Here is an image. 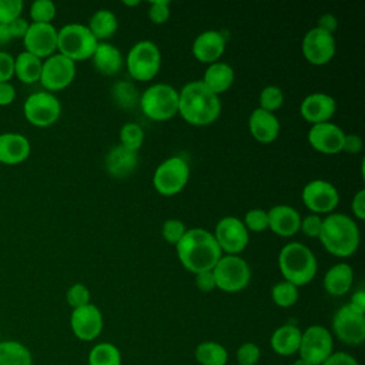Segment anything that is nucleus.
<instances>
[{"instance_id":"f257e3e1","label":"nucleus","mask_w":365,"mask_h":365,"mask_svg":"<svg viewBox=\"0 0 365 365\" xmlns=\"http://www.w3.org/2000/svg\"><path fill=\"white\" fill-rule=\"evenodd\" d=\"M175 251L181 265L192 274L211 271L222 255L212 232L200 227L187 230Z\"/></svg>"},{"instance_id":"f03ea898","label":"nucleus","mask_w":365,"mask_h":365,"mask_svg":"<svg viewBox=\"0 0 365 365\" xmlns=\"http://www.w3.org/2000/svg\"><path fill=\"white\" fill-rule=\"evenodd\" d=\"M221 113L220 96L210 91L201 80H194L178 90V114L191 125H208Z\"/></svg>"},{"instance_id":"7ed1b4c3","label":"nucleus","mask_w":365,"mask_h":365,"mask_svg":"<svg viewBox=\"0 0 365 365\" xmlns=\"http://www.w3.org/2000/svg\"><path fill=\"white\" fill-rule=\"evenodd\" d=\"M318 238L331 255L348 258L356 252L361 241V232L352 217L341 212H331L322 218V227Z\"/></svg>"},{"instance_id":"20e7f679","label":"nucleus","mask_w":365,"mask_h":365,"mask_svg":"<svg viewBox=\"0 0 365 365\" xmlns=\"http://www.w3.org/2000/svg\"><path fill=\"white\" fill-rule=\"evenodd\" d=\"M278 268L285 281L302 287L315 278L318 262L311 248L302 242L291 241L278 254Z\"/></svg>"},{"instance_id":"39448f33","label":"nucleus","mask_w":365,"mask_h":365,"mask_svg":"<svg viewBox=\"0 0 365 365\" xmlns=\"http://www.w3.org/2000/svg\"><path fill=\"white\" fill-rule=\"evenodd\" d=\"M143 114L153 121H167L178 114V90L167 83L148 86L138 100Z\"/></svg>"},{"instance_id":"423d86ee","label":"nucleus","mask_w":365,"mask_h":365,"mask_svg":"<svg viewBox=\"0 0 365 365\" xmlns=\"http://www.w3.org/2000/svg\"><path fill=\"white\" fill-rule=\"evenodd\" d=\"M98 41L86 24L68 23L57 30V53L76 61L91 58Z\"/></svg>"},{"instance_id":"0eeeda50","label":"nucleus","mask_w":365,"mask_h":365,"mask_svg":"<svg viewBox=\"0 0 365 365\" xmlns=\"http://www.w3.org/2000/svg\"><path fill=\"white\" fill-rule=\"evenodd\" d=\"M125 67L133 80L150 81L161 68V51L151 40H140L128 50Z\"/></svg>"},{"instance_id":"6e6552de","label":"nucleus","mask_w":365,"mask_h":365,"mask_svg":"<svg viewBox=\"0 0 365 365\" xmlns=\"http://www.w3.org/2000/svg\"><path fill=\"white\" fill-rule=\"evenodd\" d=\"M190 180V165L178 155L161 161L153 174L155 191L164 197H173L184 190Z\"/></svg>"},{"instance_id":"1a4fd4ad","label":"nucleus","mask_w":365,"mask_h":365,"mask_svg":"<svg viewBox=\"0 0 365 365\" xmlns=\"http://www.w3.org/2000/svg\"><path fill=\"white\" fill-rule=\"evenodd\" d=\"M211 271L215 288L230 294L242 291L251 279L250 265L240 255H221Z\"/></svg>"},{"instance_id":"9d476101","label":"nucleus","mask_w":365,"mask_h":365,"mask_svg":"<svg viewBox=\"0 0 365 365\" xmlns=\"http://www.w3.org/2000/svg\"><path fill=\"white\" fill-rule=\"evenodd\" d=\"M334 352V338L328 328L322 325H311L301 335L299 358L311 365H322Z\"/></svg>"},{"instance_id":"9b49d317","label":"nucleus","mask_w":365,"mask_h":365,"mask_svg":"<svg viewBox=\"0 0 365 365\" xmlns=\"http://www.w3.org/2000/svg\"><path fill=\"white\" fill-rule=\"evenodd\" d=\"M23 113L30 124L44 128L53 125L58 120L61 104L53 93L37 91L26 98Z\"/></svg>"},{"instance_id":"f8f14e48","label":"nucleus","mask_w":365,"mask_h":365,"mask_svg":"<svg viewBox=\"0 0 365 365\" xmlns=\"http://www.w3.org/2000/svg\"><path fill=\"white\" fill-rule=\"evenodd\" d=\"M221 252L225 255H240L250 242V232L247 231L242 220L234 215L222 217L212 232Z\"/></svg>"},{"instance_id":"ddd939ff","label":"nucleus","mask_w":365,"mask_h":365,"mask_svg":"<svg viewBox=\"0 0 365 365\" xmlns=\"http://www.w3.org/2000/svg\"><path fill=\"white\" fill-rule=\"evenodd\" d=\"M301 200L312 214L328 215L336 208L339 202V192L332 182L317 178L304 185Z\"/></svg>"},{"instance_id":"4468645a","label":"nucleus","mask_w":365,"mask_h":365,"mask_svg":"<svg viewBox=\"0 0 365 365\" xmlns=\"http://www.w3.org/2000/svg\"><path fill=\"white\" fill-rule=\"evenodd\" d=\"M335 336L346 345H361L365 341V314L351 308L348 304L336 309L332 318Z\"/></svg>"},{"instance_id":"2eb2a0df","label":"nucleus","mask_w":365,"mask_h":365,"mask_svg":"<svg viewBox=\"0 0 365 365\" xmlns=\"http://www.w3.org/2000/svg\"><path fill=\"white\" fill-rule=\"evenodd\" d=\"M76 77V63L60 53H54L43 61L40 84L46 91H58L68 87Z\"/></svg>"},{"instance_id":"dca6fc26","label":"nucleus","mask_w":365,"mask_h":365,"mask_svg":"<svg viewBox=\"0 0 365 365\" xmlns=\"http://www.w3.org/2000/svg\"><path fill=\"white\" fill-rule=\"evenodd\" d=\"M301 51L304 58L314 66H324L329 63L336 51L334 34H329L318 27H312L302 38Z\"/></svg>"},{"instance_id":"f3484780","label":"nucleus","mask_w":365,"mask_h":365,"mask_svg":"<svg viewBox=\"0 0 365 365\" xmlns=\"http://www.w3.org/2000/svg\"><path fill=\"white\" fill-rule=\"evenodd\" d=\"M70 327L77 339L84 342L94 341L100 336L104 327L103 314L97 305L90 302L71 311Z\"/></svg>"},{"instance_id":"a211bd4d","label":"nucleus","mask_w":365,"mask_h":365,"mask_svg":"<svg viewBox=\"0 0 365 365\" xmlns=\"http://www.w3.org/2000/svg\"><path fill=\"white\" fill-rule=\"evenodd\" d=\"M24 51L38 58H47L57 51V29L48 23H30L23 37Z\"/></svg>"},{"instance_id":"6ab92c4d","label":"nucleus","mask_w":365,"mask_h":365,"mask_svg":"<svg viewBox=\"0 0 365 365\" xmlns=\"http://www.w3.org/2000/svg\"><path fill=\"white\" fill-rule=\"evenodd\" d=\"M307 137H308L309 145L315 151L331 155L342 151L345 131L339 125L331 121H327V123L311 125Z\"/></svg>"},{"instance_id":"aec40b11","label":"nucleus","mask_w":365,"mask_h":365,"mask_svg":"<svg viewBox=\"0 0 365 365\" xmlns=\"http://www.w3.org/2000/svg\"><path fill=\"white\" fill-rule=\"evenodd\" d=\"M336 111V101L327 93L315 91L304 97L299 104V114L307 121L314 124L329 121Z\"/></svg>"},{"instance_id":"412c9836","label":"nucleus","mask_w":365,"mask_h":365,"mask_svg":"<svg viewBox=\"0 0 365 365\" xmlns=\"http://www.w3.org/2000/svg\"><path fill=\"white\" fill-rule=\"evenodd\" d=\"M192 56L207 64L220 61V57L225 51V37L218 30H205L201 31L192 43L191 47Z\"/></svg>"},{"instance_id":"4be33fe9","label":"nucleus","mask_w":365,"mask_h":365,"mask_svg":"<svg viewBox=\"0 0 365 365\" xmlns=\"http://www.w3.org/2000/svg\"><path fill=\"white\" fill-rule=\"evenodd\" d=\"M268 230L279 237H292L299 231L301 215L287 204H278L268 211Z\"/></svg>"},{"instance_id":"5701e85b","label":"nucleus","mask_w":365,"mask_h":365,"mask_svg":"<svg viewBox=\"0 0 365 365\" xmlns=\"http://www.w3.org/2000/svg\"><path fill=\"white\" fill-rule=\"evenodd\" d=\"M279 120L274 113L255 108L248 117V130L254 140L262 144H269L277 140L279 134Z\"/></svg>"},{"instance_id":"b1692460","label":"nucleus","mask_w":365,"mask_h":365,"mask_svg":"<svg viewBox=\"0 0 365 365\" xmlns=\"http://www.w3.org/2000/svg\"><path fill=\"white\" fill-rule=\"evenodd\" d=\"M31 147L27 137L20 133L0 134V163L6 165H16L26 161L30 155Z\"/></svg>"},{"instance_id":"393cba45","label":"nucleus","mask_w":365,"mask_h":365,"mask_svg":"<svg viewBox=\"0 0 365 365\" xmlns=\"http://www.w3.org/2000/svg\"><path fill=\"white\" fill-rule=\"evenodd\" d=\"M106 170L114 178H124L133 174L138 165L137 153L124 148L123 145H114L106 155Z\"/></svg>"},{"instance_id":"a878e982","label":"nucleus","mask_w":365,"mask_h":365,"mask_svg":"<svg viewBox=\"0 0 365 365\" xmlns=\"http://www.w3.org/2000/svg\"><path fill=\"white\" fill-rule=\"evenodd\" d=\"M94 68L103 76L117 74L124 64V57L121 51L111 43L100 41L91 56Z\"/></svg>"},{"instance_id":"bb28decb","label":"nucleus","mask_w":365,"mask_h":365,"mask_svg":"<svg viewBox=\"0 0 365 365\" xmlns=\"http://www.w3.org/2000/svg\"><path fill=\"white\" fill-rule=\"evenodd\" d=\"M354 282V269L346 262H338L332 265L324 275V289L332 297L345 295Z\"/></svg>"},{"instance_id":"cd10ccee","label":"nucleus","mask_w":365,"mask_h":365,"mask_svg":"<svg viewBox=\"0 0 365 365\" xmlns=\"http://www.w3.org/2000/svg\"><path fill=\"white\" fill-rule=\"evenodd\" d=\"M301 335L302 331L297 325L284 324L272 332L269 338L271 349L281 356H291L299 349Z\"/></svg>"},{"instance_id":"c85d7f7f","label":"nucleus","mask_w":365,"mask_h":365,"mask_svg":"<svg viewBox=\"0 0 365 365\" xmlns=\"http://www.w3.org/2000/svg\"><path fill=\"white\" fill-rule=\"evenodd\" d=\"M234 78H235L234 70L228 63L215 61L212 64H208L201 81L205 84V87L210 91L220 96L232 86Z\"/></svg>"},{"instance_id":"c756f323","label":"nucleus","mask_w":365,"mask_h":365,"mask_svg":"<svg viewBox=\"0 0 365 365\" xmlns=\"http://www.w3.org/2000/svg\"><path fill=\"white\" fill-rule=\"evenodd\" d=\"M87 27L91 31V34L96 37V40L100 43L114 36V33L118 29V21L115 14L111 10L100 9L94 11V14L90 17Z\"/></svg>"},{"instance_id":"7c9ffc66","label":"nucleus","mask_w":365,"mask_h":365,"mask_svg":"<svg viewBox=\"0 0 365 365\" xmlns=\"http://www.w3.org/2000/svg\"><path fill=\"white\" fill-rule=\"evenodd\" d=\"M43 60L31 53L21 51L14 57V76L26 84H33L40 81Z\"/></svg>"},{"instance_id":"2f4dec72","label":"nucleus","mask_w":365,"mask_h":365,"mask_svg":"<svg viewBox=\"0 0 365 365\" xmlns=\"http://www.w3.org/2000/svg\"><path fill=\"white\" fill-rule=\"evenodd\" d=\"M0 365H33L30 349L19 341L0 342Z\"/></svg>"},{"instance_id":"473e14b6","label":"nucleus","mask_w":365,"mask_h":365,"mask_svg":"<svg viewBox=\"0 0 365 365\" xmlns=\"http://www.w3.org/2000/svg\"><path fill=\"white\" fill-rule=\"evenodd\" d=\"M194 356L200 365H227L228 352L215 341H204L197 345Z\"/></svg>"},{"instance_id":"72a5a7b5","label":"nucleus","mask_w":365,"mask_h":365,"mask_svg":"<svg viewBox=\"0 0 365 365\" xmlns=\"http://www.w3.org/2000/svg\"><path fill=\"white\" fill-rule=\"evenodd\" d=\"M111 98L114 104L123 110H131L138 106L140 93L130 80H118L111 86Z\"/></svg>"},{"instance_id":"f704fd0d","label":"nucleus","mask_w":365,"mask_h":365,"mask_svg":"<svg viewBox=\"0 0 365 365\" xmlns=\"http://www.w3.org/2000/svg\"><path fill=\"white\" fill-rule=\"evenodd\" d=\"M88 365H121L120 349L111 342H100L90 349Z\"/></svg>"},{"instance_id":"c9c22d12","label":"nucleus","mask_w":365,"mask_h":365,"mask_svg":"<svg viewBox=\"0 0 365 365\" xmlns=\"http://www.w3.org/2000/svg\"><path fill=\"white\" fill-rule=\"evenodd\" d=\"M271 298L275 305L281 308H289L297 304L299 298V291L298 287L282 279L271 288Z\"/></svg>"},{"instance_id":"e433bc0d","label":"nucleus","mask_w":365,"mask_h":365,"mask_svg":"<svg viewBox=\"0 0 365 365\" xmlns=\"http://www.w3.org/2000/svg\"><path fill=\"white\" fill-rule=\"evenodd\" d=\"M118 137H120V145L137 153L144 143L145 134H144V130L137 123L130 121L123 124V127L120 128Z\"/></svg>"},{"instance_id":"4c0bfd02","label":"nucleus","mask_w":365,"mask_h":365,"mask_svg":"<svg viewBox=\"0 0 365 365\" xmlns=\"http://www.w3.org/2000/svg\"><path fill=\"white\" fill-rule=\"evenodd\" d=\"M258 108L275 113L284 104V93L278 86H267L258 96Z\"/></svg>"},{"instance_id":"58836bf2","label":"nucleus","mask_w":365,"mask_h":365,"mask_svg":"<svg viewBox=\"0 0 365 365\" xmlns=\"http://www.w3.org/2000/svg\"><path fill=\"white\" fill-rule=\"evenodd\" d=\"M56 17V4L51 0H36L30 6V19L33 23L48 24Z\"/></svg>"},{"instance_id":"ea45409f","label":"nucleus","mask_w":365,"mask_h":365,"mask_svg":"<svg viewBox=\"0 0 365 365\" xmlns=\"http://www.w3.org/2000/svg\"><path fill=\"white\" fill-rule=\"evenodd\" d=\"M242 224L248 232H262L268 230V212L262 208H252L245 212Z\"/></svg>"},{"instance_id":"a19ab883","label":"nucleus","mask_w":365,"mask_h":365,"mask_svg":"<svg viewBox=\"0 0 365 365\" xmlns=\"http://www.w3.org/2000/svg\"><path fill=\"white\" fill-rule=\"evenodd\" d=\"M185 231H187L185 224H184L181 220H177V218L165 220L164 224H163V227H161L163 238H164L168 244H173V245H177V242L182 238V235L185 234Z\"/></svg>"},{"instance_id":"79ce46f5","label":"nucleus","mask_w":365,"mask_h":365,"mask_svg":"<svg viewBox=\"0 0 365 365\" xmlns=\"http://www.w3.org/2000/svg\"><path fill=\"white\" fill-rule=\"evenodd\" d=\"M66 299H67V304L76 309V308H80V307H84L87 304H90V289L81 284V282H76L73 284L67 292H66Z\"/></svg>"},{"instance_id":"37998d69","label":"nucleus","mask_w":365,"mask_h":365,"mask_svg":"<svg viewBox=\"0 0 365 365\" xmlns=\"http://www.w3.org/2000/svg\"><path fill=\"white\" fill-rule=\"evenodd\" d=\"M261 358V349L254 342H245L237 349L238 365H257Z\"/></svg>"},{"instance_id":"c03bdc74","label":"nucleus","mask_w":365,"mask_h":365,"mask_svg":"<svg viewBox=\"0 0 365 365\" xmlns=\"http://www.w3.org/2000/svg\"><path fill=\"white\" fill-rule=\"evenodd\" d=\"M23 7L21 0H0V24H9L20 17Z\"/></svg>"},{"instance_id":"a18cd8bd","label":"nucleus","mask_w":365,"mask_h":365,"mask_svg":"<svg viewBox=\"0 0 365 365\" xmlns=\"http://www.w3.org/2000/svg\"><path fill=\"white\" fill-rule=\"evenodd\" d=\"M170 1L167 0H155L150 3L148 7V19L154 24H164L170 19Z\"/></svg>"},{"instance_id":"49530a36","label":"nucleus","mask_w":365,"mask_h":365,"mask_svg":"<svg viewBox=\"0 0 365 365\" xmlns=\"http://www.w3.org/2000/svg\"><path fill=\"white\" fill-rule=\"evenodd\" d=\"M322 227V217L318 214H308L305 217H301L299 231H302L304 235L311 238H318L319 231Z\"/></svg>"},{"instance_id":"de8ad7c7","label":"nucleus","mask_w":365,"mask_h":365,"mask_svg":"<svg viewBox=\"0 0 365 365\" xmlns=\"http://www.w3.org/2000/svg\"><path fill=\"white\" fill-rule=\"evenodd\" d=\"M14 76V57L7 51H0V83H7Z\"/></svg>"},{"instance_id":"09e8293b","label":"nucleus","mask_w":365,"mask_h":365,"mask_svg":"<svg viewBox=\"0 0 365 365\" xmlns=\"http://www.w3.org/2000/svg\"><path fill=\"white\" fill-rule=\"evenodd\" d=\"M322 365H359L355 356L348 352H332Z\"/></svg>"},{"instance_id":"8fccbe9b","label":"nucleus","mask_w":365,"mask_h":365,"mask_svg":"<svg viewBox=\"0 0 365 365\" xmlns=\"http://www.w3.org/2000/svg\"><path fill=\"white\" fill-rule=\"evenodd\" d=\"M195 285L201 292H210L215 289V279L212 271H202L195 274Z\"/></svg>"},{"instance_id":"3c124183","label":"nucleus","mask_w":365,"mask_h":365,"mask_svg":"<svg viewBox=\"0 0 365 365\" xmlns=\"http://www.w3.org/2000/svg\"><path fill=\"white\" fill-rule=\"evenodd\" d=\"M364 141L358 134H346L344 137V144H342V151L348 154H358L362 151Z\"/></svg>"},{"instance_id":"603ef678","label":"nucleus","mask_w":365,"mask_h":365,"mask_svg":"<svg viewBox=\"0 0 365 365\" xmlns=\"http://www.w3.org/2000/svg\"><path fill=\"white\" fill-rule=\"evenodd\" d=\"M351 210L358 220L365 218V190L364 188H361L355 192L352 202H351Z\"/></svg>"},{"instance_id":"864d4df0","label":"nucleus","mask_w":365,"mask_h":365,"mask_svg":"<svg viewBox=\"0 0 365 365\" xmlns=\"http://www.w3.org/2000/svg\"><path fill=\"white\" fill-rule=\"evenodd\" d=\"M29 24H30V23H29L26 19H23L21 16L17 17V19H14L13 21H10V23L7 24V27H9V31H10L11 38H23L24 34H26V31H27V29H29Z\"/></svg>"},{"instance_id":"5fc2aeb1","label":"nucleus","mask_w":365,"mask_h":365,"mask_svg":"<svg viewBox=\"0 0 365 365\" xmlns=\"http://www.w3.org/2000/svg\"><path fill=\"white\" fill-rule=\"evenodd\" d=\"M329 34H334V31L338 29V20L334 14L331 13H327V14H322L319 19H318V24L315 26Z\"/></svg>"},{"instance_id":"6e6d98bb","label":"nucleus","mask_w":365,"mask_h":365,"mask_svg":"<svg viewBox=\"0 0 365 365\" xmlns=\"http://www.w3.org/2000/svg\"><path fill=\"white\" fill-rule=\"evenodd\" d=\"M14 98H16L14 86L10 81L0 83V106H9L14 101Z\"/></svg>"},{"instance_id":"4d7b16f0","label":"nucleus","mask_w":365,"mask_h":365,"mask_svg":"<svg viewBox=\"0 0 365 365\" xmlns=\"http://www.w3.org/2000/svg\"><path fill=\"white\" fill-rule=\"evenodd\" d=\"M348 305L351 308H354L355 311L365 314V291L364 289H358L352 294L351 301L348 302Z\"/></svg>"},{"instance_id":"13d9d810","label":"nucleus","mask_w":365,"mask_h":365,"mask_svg":"<svg viewBox=\"0 0 365 365\" xmlns=\"http://www.w3.org/2000/svg\"><path fill=\"white\" fill-rule=\"evenodd\" d=\"M10 40H11V36H10L7 24H0V44L9 43Z\"/></svg>"},{"instance_id":"bf43d9fd","label":"nucleus","mask_w":365,"mask_h":365,"mask_svg":"<svg viewBox=\"0 0 365 365\" xmlns=\"http://www.w3.org/2000/svg\"><path fill=\"white\" fill-rule=\"evenodd\" d=\"M292 365H311V364L307 362V361H304V359H301V358H298V359H295V361L292 362Z\"/></svg>"},{"instance_id":"052dcab7","label":"nucleus","mask_w":365,"mask_h":365,"mask_svg":"<svg viewBox=\"0 0 365 365\" xmlns=\"http://www.w3.org/2000/svg\"><path fill=\"white\" fill-rule=\"evenodd\" d=\"M123 4H124V6H130V7H133V6H138V4H140V1H138V0H134V1H127V0H124V1H123Z\"/></svg>"}]
</instances>
